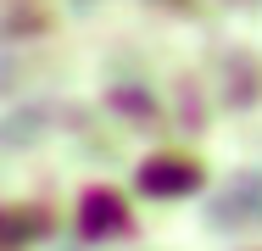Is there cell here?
<instances>
[{
  "mask_svg": "<svg viewBox=\"0 0 262 251\" xmlns=\"http://www.w3.org/2000/svg\"><path fill=\"white\" fill-rule=\"evenodd\" d=\"M145 190H162V196H179V190H190L195 184V162H184V156H157V162H145Z\"/></svg>",
  "mask_w": 262,
  "mask_h": 251,
  "instance_id": "1",
  "label": "cell"
},
{
  "mask_svg": "<svg viewBox=\"0 0 262 251\" xmlns=\"http://www.w3.org/2000/svg\"><path fill=\"white\" fill-rule=\"evenodd\" d=\"M78 223L90 229V235H117L123 229V201L95 190V196H84V212H78Z\"/></svg>",
  "mask_w": 262,
  "mask_h": 251,
  "instance_id": "2",
  "label": "cell"
},
{
  "mask_svg": "<svg viewBox=\"0 0 262 251\" xmlns=\"http://www.w3.org/2000/svg\"><path fill=\"white\" fill-rule=\"evenodd\" d=\"M34 212H0V246H17V240H28L34 235Z\"/></svg>",
  "mask_w": 262,
  "mask_h": 251,
  "instance_id": "3",
  "label": "cell"
}]
</instances>
